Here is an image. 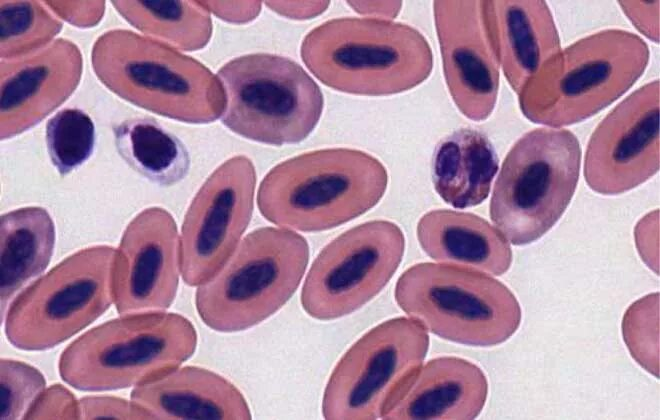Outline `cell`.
Wrapping results in <instances>:
<instances>
[{"instance_id":"cell-1","label":"cell","mask_w":660,"mask_h":420,"mask_svg":"<svg viewBox=\"0 0 660 420\" xmlns=\"http://www.w3.org/2000/svg\"><path fill=\"white\" fill-rule=\"evenodd\" d=\"M300 54L324 85L364 96L408 91L425 81L433 67L430 45L417 29L364 16L318 25L304 37Z\"/></svg>"},{"instance_id":"cell-2","label":"cell","mask_w":660,"mask_h":420,"mask_svg":"<svg viewBox=\"0 0 660 420\" xmlns=\"http://www.w3.org/2000/svg\"><path fill=\"white\" fill-rule=\"evenodd\" d=\"M387 183L386 168L374 156L352 148L319 149L274 166L259 185L257 204L279 227L324 231L374 207Z\"/></svg>"},{"instance_id":"cell-3","label":"cell","mask_w":660,"mask_h":420,"mask_svg":"<svg viewBox=\"0 0 660 420\" xmlns=\"http://www.w3.org/2000/svg\"><path fill=\"white\" fill-rule=\"evenodd\" d=\"M97 79L121 99L190 124L221 117L226 103L219 78L197 59L128 29H111L91 50Z\"/></svg>"},{"instance_id":"cell-4","label":"cell","mask_w":660,"mask_h":420,"mask_svg":"<svg viewBox=\"0 0 660 420\" xmlns=\"http://www.w3.org/2000/svg\"><path fill=\"white\" fill-rule=\"evenodd\" d=\"M649 48L638 35L606 29L586 36L552 57L518 94L530 121L563 127L597 114L642 76Z\"/></svg>"},{"instance_id":"cell-5","label":"cell","mask_w":660,"mask_h":420,"mask_svg":"<svg viewBox=\"0 0 660 420\" xmlns=\"http://www.w3.org/2000/svg\"><path fill=\"white\" fill-rule=\"evenodd\" d=\"M197 333L178 313L122 314L86 331L61 353L60 377L81 391L139 386L177 368L195 352Z\"/></svg>"},{"instance_id":"cell-6","label":"cell","mask_w":660,"mask_h":420,"mask_svg":"<svg viewBox=\"0 0 660 420\" xmlns=\"http://www.w3.org/2000/svg\"><path fill=\"white\" fill-rule=\"evenodd\" d=\"M309 260L307 241L282 227L249 233L222 268L195 294L196 310L223 333L251 328L276 313L295 293Z\"/></svg>"},{"instance_id":"cell-7","label":"cell","mask_w":660,"mask_h":420,"mask_svg":"<svg viewBox=\"0 0 660 420\" xmlns=\"http://www.w3.org/2000/svg\"><path fill=\"white\" fill-rule=\"evenodd\" d=\"M395 300L433 334L459 344L491 347L518 329L522 312L502 282L445 263H418L399 277Z\"/></svg>"},{"instance_id":"cell-8","label":"cell","mask_w":660,"mask_h":420,"mask_svg":"<svg viewBox=\"0 0 660 420\" xmlns=\"http://www.w3.org/2000/svg\"><path fill=\"white\" fill-rule=\"evenodd\" d=\"M581 148L576 136L537 128L510 149L496 179L490 216L514 245L532 243L560 219L575 193Z\"/></svg>"},{"instance_id":"cell-9","label":"cell","mask_w":660,"mask_h":420,"mask_svg":"<svg viewBox=\"0 0 660 420\" xmlns=\"http://www.w3.org/2000/svg\"><path fill=\"white\" fill-rule=\"evenodd\" d=\"M225 92L221 121L255 142L282 146L303 141L317 126L323 94L292 59L252 53L231 59L218 71Z\"/></svg>"},{"instance_id":"cell-10","label":"cell","mask_w":660,"mask_h":420,"mask_svg":"<svg viewBox=\"0 0 660 420\" xmlns=\"http://www.w3.org/2000/svg\"><path fill=\"white\" fill-rule=\"evenodd\" d=\"M116 249H80L17 295L2 318L15 348L43 351L68 340L107 311L113 297Z\"/></svg>"},{"instance_id":"cell-11","label":"cell","mask_w":660,"mask_h":420,"mask_svg":"<svg viewBox=\"0 0 660 420\" xmlns=\"http://www.w3.org/2000/svg\"><path fill=\"white\" fill-rule=\"evenodd\" d=\"M428 347L426 327L412 317L370 329L334 367L323 393V417L383 418L422 366Z\"/></svg>"},{"instance_id":"cell-12","label":"cell","mask_w":660,"mask_h":420,"mask_svg":"<svg viewBox=\"0 0 660 420\" xmlns=\"http://www.w3.org/2000/svg\"><path fill=\"white\" fill-rule=\"evenodd\" d=\"M404 248L402 230L390 221H368L345 231L312 263L301 291L304 311L333 320L358 310L392 278Z\"/></svg>"},{"instance_id":"cell-13","label":"cell","mask_w":660,"mask_h":420,"mask_svg":"<svg viewBox=\"0 0 660 420\" xmlns=\"http://www.w3.org/2000/svg\"><path fill=\"white\" fill-rule=\"evenodd\" d=\"M255 186V167L244 155L224 161L201 185L181 227V276L187 285L209 281L237 248L251 220Z\"/></svg>"},{"instance_id":"cell-14","label":"cell","mask_w":660,"mask_h":420,"mask_svg":"<svg viewBox=\"0 0 660 420\" xmlns=\"http://www.w3.org/2000/svg\"><path fill=\"white\" fill-rule=\"evenodd\" d=\"M433 14L449 93L464 116L483 121L499 89L493 1H435Z\"/></svg>"},{"instance_id":"cell-15","label":"cell","mask_w":660,"mask_h":420,"mask_svg":"<svg viewBox=\"0 0 660 420\" xmlns=\"http://www.w3.org/2000/svg\"><path fill=\"white\" fill-rule=\"evenodd\" d=\"M659 170V80L632 92L598 124L587 145L584 177L602 195H618Z\"/></svg>"},{"instance_id":"cell-16","label":"cell","mask_w":660,"mask_h":420,"mask_svg":"<svg viewBox=\"0 0 660 420\" xmlns=\"http://www.w3.org/2000/svg\"><path fill=\"white\" fill-rule=\"evenodd\" d=\"M181 275L180 237L173 216L153 206L126 226L113 267L119 314L161 311L173 303Z\"/></svg>"},{"instance_id":"cell-17","label":"cell","mask_w":660,"mask_h":420,"mask_svg":"<svg viewBox=\"0 0 660 420\" xmlns=\"http://www.w3.org/2000/svg\"><path fill=\"white\" fill-rule=\"evenodd\" d=\"M0 137L11 139L38 125L75 92L83 56L69 39L57 38L43 49L1 60Z\"/></svg>"},{"instance_id":"cell-18","label":"cell","mask_w":660,"mask_h":420,"mask_svg":"<svg viewBox=\"0 0 660 420\" xmlns=\"http://www.w3.org/2000/svg\"><path fill=\"white\" fill-rule=\"evenodd\" d=\"M488 394V382L474 363L438 357L417 371L383 419H475Z\"/></svg>"},{"instance_id":"cell-19","label":"cell","mask_w":660,"mask_h":420,"mask_svg":"<svg viewBox=\"0 0 660 420\" xmlns=\"http://www.w3.org/2000/svg\"><path fill=\"white\" fill-rule=\"evenodd\" d=\"M131 400L154 419H251L250 407L236 386L197 366L177 368L136 386Z\"/></svg>"},{"instance_id":"cell-20","label":"cell","mask_w":660,"mask_h":420,"mask_svg":"<svg viewBox=\"0 0 660 420\" xmlns=\"http://www.w3.org/2000/svg\"><path fill=\"white\" fill-rule=\"evenodd\" d=\"M417 238L424 252L441 263L495 276L504 274L512 263L505 236L473 213L431 210L420 218Z\"/></svg>"},{"instance_id":"cell-21","label":"cell","mask_w":660,"mask_h":420,"mask_svg":"<svg viewBox=\"0 0 660 420\" xmlns=\"http://www.w3.org/2000/svg\"><path fill=\"white\" fill-rule=\"evenodd\" d=\"M500 66L518 95L560 52V38L545 1H493Z\"/></svg>"},{"instance_id":"cell-22","label":"cell","mask_w":660,"mask_h":420,"mask_svg":"<svg viewBox=\"0 0 660 420\" xmlns=\"http://www.w3.org/2000/svg\"><path fill=\"white\" fill-rule=\"evenodd\" d=\"M498 172V157L489 138L478 129L454 130L435 147L431 174L437 194L454 208H469L489 195Z\"/></svg>"},{"instance_id":"cell-23","label":"cell","mask_w":660,"mask_h":420,"mask_svg":"<svg viewBox=\"0 0 660 420\" xmlns=\"http://www.w3.org/2000/svg\"><path fill=\"white\" fill-rule=\"evenodd\" d=\"M55 238L54 222L43 207L27 206L1 215V320L16 293L48 266Z\"/></svg>"},{"instance_id":"cell-24","label":"cell","mask_w":660,"mask_h":420,"mask_svg":"<svg viewBox=\"0 0 660 420\" xmlns=\"http://www.w3.org/2000/svg\"><path fill=\"white\" fill-rule=\"evenodd\" d=\"M116 150L137 173L159 186L183 180L190 168L184 143L151 117H133L113 128Z\"/></svg>"},{"instance_id":"cell-25","label":"cell","mask_w":660,"mask_h":420,"mask_svg":"<svg viewBox=\"0 0 660 420\" xmlns=\"http://www.w3.org/2000/svg\"><path fill=\"white\" fill-rule=\"evenodd\" d=\"M117 13L145 36L182 51L203 49L213 31L201 1H111Z\"/></svg>"},{"instance_id":"cell-26","label":"cell","mask_w":660,"mask_h":420,"mask_svg":"<svg viewBox=\"0 0 660 420\" xmlns=\"http://www.w3.org/2000/svg\"><path fill=\"white\" fill-rule=\"evenodd\" d=\"M62 27V20L44 1H1V60L18 59L43 49Z\"/></svg>"},{"instance_id":"cell-27","label":"cell","mask_w":660,"mask_h":420,"mask_svg":"<svg viewBox=\"0 0 660 420\" xmlns=\"http://www.w3.org/2000/svg\"><path fill=\"white\" fill-rule=\"evenodd\" d=\"M95 138L92 118L79 108H64L46 123L49 158L62 176L76 170L91 157Z\"/></svg>"},{"instance_id":"cell-28","label":"cell","mask_w":660,"mask_h":420,"mask_svg":"<svg viewBox=\"0 0 660 420\" xmlns=\"http://www.w3.org/2000/svg\"><path fill=\"white\" fill-rule=\"evenodd\" d=\"M625 344L634 360L659 378V294H648L626 310L622 321Z\"/></svg>"},{"instance_id":"cell-29","label":"cell","mask_w":660,"mask_h":420,"mask_svg":"<svg viewBox=\"0 0 660 420\" xmlns=\"http://www.w3.org/2000/svg\"><path fill=\"white\" fill-rule=\"evenodd\" d=\"M43 374L23 361L2 358L0 363V417L3 420L24 418L40 393L46 388Z\"/></svg>"},{"instance_id":"cell-30","label":"cell","mask_w":660,"mask_h":420,"mask_svg":"<svg viewBox=\"0 0 660 420\" xmlns=\"http://www.w3.org/2000/svg\"><path fill=\"white\" fill-rule=\"evenodd\" d=\"M23 419H81L79 400L61 384L45 388Z\"/></svg>"},{"instance_id":"cell-31","label":"cell","mask_w":660,"mask_h":420,"mask_svg":"<svg viewBox=\"0 0 660 420\" xmlns=\"http://www.w3.org/2000/svg\"><path fill=\"white\" fill-rule=\"evenodd\" d=\"M81 419H154L135 402L113 396H85L79 399Z\"/></svg>"},{"instance_id":"cell-32","label":"cell","mask_w":660,"mask_h":420,"mask_svg":"<svg viewBox=\"0 0 660 420\" xmlns=\"http://www.w3.org/2000/svg\"><path fill=\"white\" fill-rule=\"evenodd\" d=\"M61 19L78 28L97 25L105 13L104 1H44Z\"/></svg>"},{"instance_id":"cell-33","label":"cell","mask_w":660,"mask_h":420,"mask_svg":"<svg viewBox=\"0 0 660 420\" xmlns=\"http://www.w3.org/2000/svg\"><path fill=\"white\" fill-rule=\"evenodd\" d=\"M632 24L653 42H659V1H619Z\"/></svg>"},{"instance_id":"cell-34","label":"cell","mask_w":660,"mask_h":420,"mask_svg":"<svg viewBox=\"0 0 660 420\" xmlns=\"http://www.w3.org/2000/svg\"><path fill=\"white\" fill-rule=\"evenodd\" d=\"M219 19L232 24H246L255 20L262 9L260 1L222 2L201 1Z\"/></svg>"},{"instance_id":"cell-35","label":"cell","mask_w":660,"mask_h":420,"mask_svg":"<svg viewBox=\"0 0 660 420\" xmlns=\"http://www.w3.org/2000/svg\"><path fill=\"white\" fill-rule=\"evenodd\" d=\"M266 7L280 16L293 20H307L324 13L329 7V1H266Z\"/></svg>"},{"instance_id":"cell-36","label":"cell","mask_w":660,"mask_h":420,"mask_svg":"<svg viewBox=\"0 0 660 420\" xmlns=\"http://www.w3.org/2000/svg\"><path fill=\"white\" fill-rule=\"evenodd\" d=\"M347 4L364 17L391 20L396 17L402 7L399 1H347Z\"/></svg>"}]
</instances>
